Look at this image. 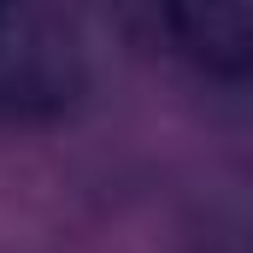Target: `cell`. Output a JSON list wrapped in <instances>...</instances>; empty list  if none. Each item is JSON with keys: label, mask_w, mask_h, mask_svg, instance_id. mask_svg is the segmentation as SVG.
<instances>
[{"label": "cell", "mask_w": 253, "mask_h": 253, "mask_svg": "<svg viewBox=\"0 0 253 253\" xmlns=\"http://www.w3.org/2000/svg\"><path fill=\"white\" fill-rule=\"evenodd\" d=\"M171 36L183 42L200 71L212 77H248L253 65V0H165Z\"/></svg>", "instance_id": "obj_1"}, {"label": "cell", "mask_w": 253, "mask_h": 253, "mask_svg": "<svg viewBox=\"0 0 253 253\" xmlns=\"http://www.w3.org/2000/svg\"><path fill=\"white\" fill-rule=\"evenodd\" d=\"M0 36H6V0H0Z\"/></svg>", "instance_id": "obj_2"}]
</instances>
